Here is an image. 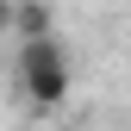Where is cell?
<instances>
[{"mask_svg":"<svg viewBox=\"0 0 131 131\" xmlns=\"http://www.w3.org/2000/svg\"><path fill=\"white\" fill-rule=\"evenodd\" d=\"M19 81L25 94L38 106H56L62 94H69V56H62V44H19Z\"/></svg>","mask_w":131,"mask_h":131,"instance_id":"cell-1","label":"cell"},{"mask_svg":"<svg viewBox=\"0 0 131 131\" xmlns=\"http://www.w3.org/2000/svg\"><path fill=\"white\" fill-rule=\"evenodd\" d=\"M13 38H19V44H50L56 38L50 0H13Z\"/></svg>","mask_w":131,"mask_h":131,"instance_id":"cell-2","label":"cell"}]
</instances>
